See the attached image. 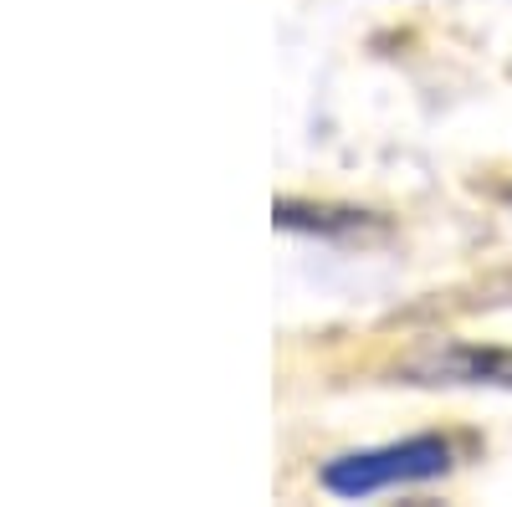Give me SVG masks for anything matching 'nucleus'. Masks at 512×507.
<instances>
[{
	"label": "nucleus",
	"mask_w": 512,
	"mask_h": 507,
	"mask_svg": "<svg viewBox=\"0 0 512 507\" xmlns=\"http://www.w3.org/2000/svg\"><path fill=\"white\" fill-rule=\"evenodd\" d=\"M451 441L446 436H410L374 451H349L323 467V487L333 497H374L384 487H410V482H436L451 472Z\"/></svg>",
	"instance_id": "nucleus-1"
},
{
	"label": "nucleus",
	"mask_w": 512,
	"mask_h": 507,
	"mask_svg": "<svg viewBox=\"0 0 512 507\" xmlns=\"http://www.w3.org/2000/svg\"><path fill=\"white\" fill-rule=\"evenodd\" d=\"M415 385H497L512 390V349H431L405 364Z\"/></svg>",
	"instance_id": "nucleus-2"
}]
</instances>
